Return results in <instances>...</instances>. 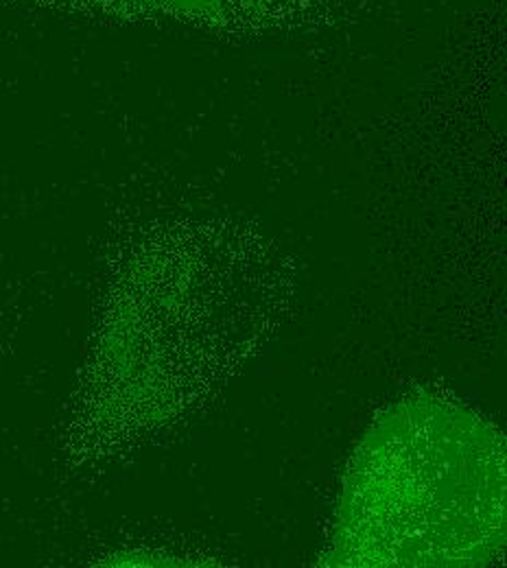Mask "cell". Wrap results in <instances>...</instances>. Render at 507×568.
<instances>
[{"label":"cell","instance_id":"obj_1","mask_svg":"<svg viewBox=\"0 0 507 568\" xmlns=\"http://www.w3.org/2000/svg\"><path fill=\"white\" fill-rule=\"evenodd\" d=\"M506 540V450L495 426L437 398L392 409L351 466L326 565L479 567Z\"/></svg>","mask_w":507,"mask_h":568}]
</instances>
